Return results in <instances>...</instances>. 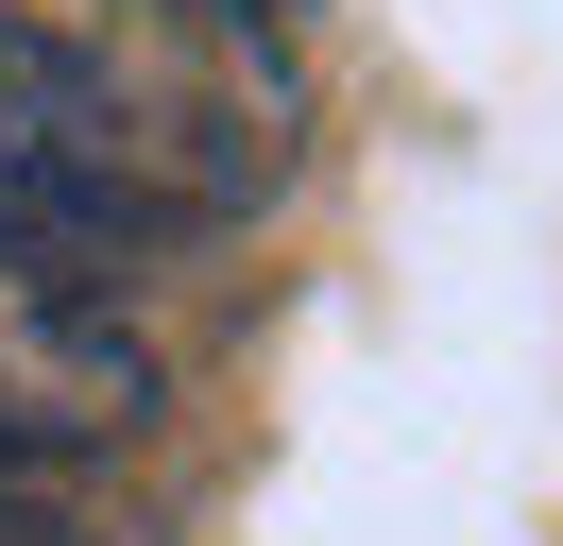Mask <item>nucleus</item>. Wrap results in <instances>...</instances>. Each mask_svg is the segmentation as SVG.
I'll use <instances>...</instances> for the list:
<instances>
[{
  "instance_id": "nucleus-2",
  "label": "nucleus",
  "mask_w": 563,
  "mask_h": 546,
  "mask_svg": "<svg viewBox=\"0 0 563 546\" xmlns=\"http://www.w3.org/2000/svg\"><path fill=\"white\" fill-rule=\"evenodd\" d=\"M0 546H69V529H52V512L18 495V478H0Z\"/></svg>"
},
{
  "instance_id": "nucleus-1",
  "label": "nucleus",
  "mask_w": 563,
  "mask_h": 546,
  "mask_svg": "<svg viewBox=\"0 0 563 546\" xmlns=\"http://www.w3.org/2000/svg\"><path fill=\"white\" fill-rule=\"evenodd\" d=\"M240 188H256V136H222L206 86L0 18V239H18V256H86L103 273V256H137V239L240 205Z\"/></svg>"
}]
</instances>
